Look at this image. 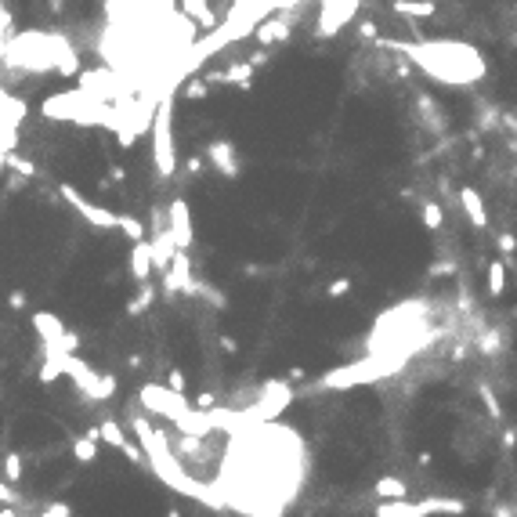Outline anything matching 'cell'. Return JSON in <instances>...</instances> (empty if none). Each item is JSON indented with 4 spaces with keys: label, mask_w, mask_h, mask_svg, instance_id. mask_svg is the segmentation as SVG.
I'll use <instances>...</instances> for the list:
<instances>
[{
    "label": "cell",
    "mask_w": 517,
    "mask_h": 517,
    "mask_svg": "<svg viewBox=\"0 0 517 517\" xmlns=\"http://www.w3.org/2000/svg\"><path fill=\"white\" fill-rule=\"evenodd\" d=\"M380 48L387 51H405L413 55V66H420L427 76H434L441 83H474L485 76V62L481 55L467 48V44H452V40H413V44H391V40H380Z\"/></svg>",
    "instance_id": "6da1fadb"
},
{
    "label": "cell",
    "mask_w": 517,
    "mask_h": 517,
    "mask_svg": "<svg viewBox=\"0 0 517 517\" xmlns=\"http://www.w3.org/2000/svg\"><path fill=\"white\" fill-rule=\"evenodd\" d=\"M174 98L163 94L156 120H153V153H156V170L163 178H174V167H178V153H174Z\"/></svg>",
    "instance_id": "7a4b0ae2"
},
{
    "label": "cell",
    "mask_w": 517,
    "mask_h": 517,
    "mask_svg": "<svg viewBox=\"0 0 517 517\" xmlns=\"http://www.w3.org/2000/svg\"><path fill=\"white\" fill-rule=\"evenodd\" d=\"M467 507L460 500H420V503H409V500H383L376 507V517H430V514H463Z\"/></svg>",
    "instance_id": "3957f363"
},
{
    "label": "cell",
    "mask_w": 517,
    "mask_h": 517,
    "mask_svg": "<svg viewBox=\"0 0 517 517\" xmlns=\"http://www.w3.org/2000/svg\"><path fill=\"white\" fill-rule=\"evenodd\" d=\"M358 11V0H322V8H318V22H315V36H337L344 26L355 18Z\"/></svg>",
    "instance_id": "277c9868"
},
{
    "label": "cell",
    "mask_w": 517,
    "mask_h": 517,
    "mask_svg": "<svg viewBox=\"0 0 517 517\" xmlns=\"http://www.w3.org/2000/svg\"><path fill=\"white\" fill-rule=\"evenodd\" d=\"M293 22H297V11L293 8H283V15H268L264 22H257L253 29V40L261 48H271V44H286L290 33H293Z\"/></svg>",
    "instance_id": "5b68a950"
},
{
    "label": "cell",
    "mask_w": 517,
    "mask_h": 517,
    "mask_svg": "<svg viewBox=\"0 0 517 517\" xmlns=\"http://www.w3.org/2000/svg\"><path fill=\"white\" fill-rule=\"evenodd\" d=\"M206 160L218 167L225 178H239V160H235V145L232 141H210Z\"/></svg>",
    "instance_id": "8992f818"
},
{
    "label": "cell",
    "mask_w": 517,
    "mask_h": 517,
    "mask_svg": "<svg viewBox=\"0 0 517 517\" xmlns=\"http://www.w3.org/2000/svg\"><path fill=\"white\" fill-rule=\"evenodd\" d=\"M460 203H463V210H467V218H470L474 228H485V225H488V213H485V203H481V196H478V188L463 185V188H460Z\"/></svg>",
    "instance_id": "52a82bcc"
},
{
    "label": "cell",
    "mask_w": 517,
    "mask_h": 517,
    "mask_svg": "<svg viewBox=\"0 0 517 517\" xmlns=\"http://www.w3.org/2000/svg\"><path fill=\"white\" fill-rule=\"evenodd\" d=\"M416 109H420V116H427L423 123H427L430 134H441L445 131V113L438 109V101L430 98V94H416Z\"/></svg>",
    "instance_id": "ba28073f"
},
{
    "label": "cell",
    "mask_w": 517,
    "mask_h": 517,
    "mask_svg": "<svg viewBox=\"0 0 517 517\" xmlns=\"http://www.w3.org/2000/svg\"><path fill=\"white\" fill-rule=\"evenodd\" d=\"M181 11L192 18V22H199V26H218V15H213L210 8V0H181Z\"/></svg>",
    "instance_id": "9c48e42d"
},
{
    "label": "cell",
    "mask_w": 517,
    "mask_h": 517,
    "mask_svg": "<svg viewBox=\"0 0 517 517\" xmlns=\"http://www.w3.org/2000/svg\"><path fill=\"white\" fill-rule=\"evenodd\" d=\"M391 11L402 18H430L434 15V4L430 0H391Z\"/></svg>",
    "instance_id": "30bf717a"
},
{
    "label": "cell",
    "mask_w": 517,
    "mask_h": 517,
    "mask_svg": "<svg viewBox=\"0 0 517 517\" xmlns=\"http://www.w3.org/2000/svg\"><path fill=\"white\" fill-rule=\"evenodd\" d=\"M373 492L380 495V500H405V492H409V488H405L402 478H380Z\"/></svg>",
    "instance_id": "8fae6325"
},
{
    "label": "cell",
    "mask_w": 517,
    "mask_h": 517,
    "mask_svg": "<svg viewBox=\"0 0 517 517\" xmlns=\"http://www.w3.org/2000/svg\"><path fill=\"white\" fill-rule=\"evenodd\" d=\"M503 290H507V264L503 261H492L488 264V293L492 297H503Z\"/></svg>",
    "instance_id": "7c38bea8"
},
{
    "label": "cell",
    "mask_w": 517,
    "mask_h": 517,
    "mask_svg": "<svg viewBox=\"0 0 517 517\" xmlns=\"http://www.w3.org/2000/svg\"><path fill=\"white\" fill-rule=\"evenodd\" d=\"M441 221H445V218H441V206H438V203H423V225H427L430 232H438Z\"/></svg>",
    "instance_id": "4fadbf2b"
},
{
    "label": "cell",
    "mask_w": 517,
    "mask_h": 517,
    "mask_svg": "<svg viewBox=\"0 0 517 517\" xmlns=\"http://www.w3.org/2000/svg\"><path fill=\"white\" fill-rule=\"evenodd\" d=\"M185 98L203 101V98H206V80H188V83H185Z\"/></svg>",
    "instance_id": "5bb4252c"
},
{
    "label": "cell",
    "mask_w": 517,
    "mask_h": 517,
    "mask_svg": "<svg viewBox=\"0 0 517 517\" xmlns=\"http://www.w3.org/2000/svg\"><path fill=\"white\" fill-rule=\"evenodd\" d=\"M478 348H481V355H495V351H500V333H485L481 340H478Z\"/></svg>",
    "instance_id": "9a60e30c"
},
{
    "label": "cell",
    "mask_w": 517,
    "mask_h": 517,
    "mask_svg": "<svg viewBox=\"0 0 517 517\" xmlns=\"http://www.w3.org/2000/svg\"><path fill=\"white\" fill-rule=\"evenodd\" d=\"M358 36L365 40V44H380V36H376V22H373V18H365V22L358 26Z\"/></svg>",
    "instance_id": "2e32d148"
},
{
    "label": "cell",
    "mask_w": 517,
    "mask_h": 517,
    "mask_svg": "<svg viewBox=\"0 0 517 517\" xmlns=\"http://www.w3.org/2000/svg\"><path fill=\"white\" fill-rule=\"evenodd\" d=\"M500 250H503V253H514V250H517V235H514V232H503V235H500Z\"/></svg>",
    "instance_id": "e0dca14e"
},
{
    "label": "cell",
    "mask_w": 517,
    "mask_h": 517,
    "mask_svg": "<svg viewBox=\"0 0 517 517\" xmlns=\"http://www.w3.org/2000/svg\"><path fill=\"white\" fill-rule=\"evenodd\" d=\"M351 290V278H337V283H330V297H344Z\"/></svg>",
    "instance_id": "ac0fdd59"
},
{
    "label": "cell",
    "mask_w": 517,
    "mask_h": 517,
    "mask_svg": "<svg viewBox=\"0 0 517 517\" xmlns=\"http://www.w3.org/2000/svg\"><path fill=\"white\" fill-rule=\"evenodd\" d=\"M452 268H456V264H448V261H438L434 268H430V275H448Z\"/></svg>",
    "instance_id": "d6986e66"
},
{
    "label": "cell",
    "mask_w": 517,
    "mask_h": 517,
    "mask_svg": "<svg viewBox=\"0 0 517 517\" xmlns=\"http://www.w3.org/2000/svg\"><path fill=\"white\" fill-rule=\"evenodd\" d=\"M514 441H517V434H514V430H507V434H503V445H507V448H514Z\"/></svg>",
    "instance_id": "ffe728a7"
}]
</instances>
